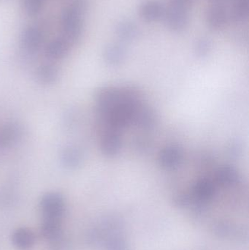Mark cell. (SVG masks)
I'll use <instances>...</instances> for the list:
<instances>
[{
  "mask_svg": "<svg viewBox=\"0 0 249 250\" xmlns=\"http://www.w3.org/2000/svg\"><path fill=\"white\" fill-rule=\"evenodd\" d=\"M86 10L85 0H73L63 12L61 25L64 39L70 44L77 42L83 31V16Z\"/></svg>",
  "mask_w": 249,
  "mask_h": 250,
  "instance_id": "cell-1",
  "label": "cell"
},
{
  "mask_svg": "<svg viewBox=\"0 0 249 250\" xmlns=\"http://www.w3.org/2000/svg\"><path fill=\"white\" fill-rule=\"evenodd\" d=\"M162 20L168 30L174 33H181L190 25L188 10L169 5L165 9Z\"/></svg>",
  "mask_w": 249,
  "mask_h": 250,
  "instance_id": "cell-2",
  "label": "cell"
},
{
  "mask_svg": "<svg viewBox=\"0 0 249 250\" xmlns=\"http://www.w3.org/2000/svg\"><path fill=\"white\" fill-rule=\"evenodd\" d=\"M40 206L45 218L61 219L65 208L64 198L57 192H50L44 195Z\"/></svg>",
  "mask_w": 249,
  "mask_h": 250,
  "instance_id": "cell-3",
  "label": "cell"
},
{
  "mask_svg": "<svg viewBox=\"0 0 249 250\" xmlns=\"http://www.w3.org/2000/svg\"><path fill=\"white\" fill-rule=\"evenodd\" d=\"M230 23L228 7L211 5L206 13V23L208 28L213 32L222 30Z\"/></svg>",
  "mask_w": 249,
  "mask_h": 250,
  "instance_id": "cell-4",
  "label": "cell"
},
{
  "mask_svg": "<svg viewBox=\"0 0 249 250\" xmlns=\"http://www.w3.org/2000/svg\"><path fill=\"white\" fill-rule=\"evenodd\" d=\"M165 9L163 3L159 0H145L139 6V16L145 21L153 23L162 19Z\"/></svg>",
  "mask_w": 249,
  "mask_h": 250,
  "instance_id": "cell-5",
  "label": "cell"
},
{
  "mask_svg": "<svg viewBox=\"0 0 249 250\" xmlns=\"http://www.w3.org/2000/svg\"><path fill=\"white\" fill-rule=\"evenodd\" d=\"M229 5L230 22L238 26L245 24L248 22L249 0H230Z\"/></svg>",
  "mask_w": 249,
  "mask_h": 250,
  "instance_id": "cell-6",
  "label": "cell"
},
{
  "mask_svg": "<svg viewBox=\"0 0 249 250\" xmlns=\"http://www.w3.org/2000/svg\"><path fill=\"white\" fill-rule=\"evenodd\" d=\"M115 33L121 42H130L137 39L140 34V29L134 21L123 19L115 24Z\"/></svg>",
  "mask_w": 249,
  "mask_h": 250,
  "instance_id": "cell-7",
  "label": "cell"
},
{
  "mask_svg": "<svg viewBox=\"0 0 249 250\" xmlns=\"http://www.w3.org/2000/svg\"><path fill=\"white\" fill-rule=\"evenodd\" d=\"M43 32L36 26H29L23 31L21 36L23 46L28 52L34 53L39 49L43 42Z\"/></svg>",
  "mask_w": 249,
  "mask_h": 250,
  "instance_id": "cell-8",
  "label": "cell"
},
{
  "mask_svg": "<svg viewBox=\"0 0 249 250\" xmlns=\"http://www.w3.org/2000/svg\"><path fill=\"white\" fill-rule=\"evenodd\" d=\"M83 154L77 147L67 146L63 149L61 154V161L63 166L67 169L77 168L81 165Z\"/></svg>",
  "mask_w": 249,
  "mask_h": 250,
  "instance_id": "cell-9",
  "label": "cell"
},
{
  "mask_svg": "<svg viewBox=\"0 0 249 250\" xmlns=\"http://www.w3.org/2000/svg\"><path fill=\"white\" fill-rule=\"evenodd\" d=\"M70 45V42L64 38H57L48 44L45 54L51 60H61L68 54Z\"/></svg>",
  "mask_w": 249,
  "mask_h": 250,
  "instance_id": "cell-10",
  "label": "cell"
},
{
  "mask_svg": "<svg viewBox=\"0 0 249 250\" xmlns=\"http://www.w3.org/2000/svg\"><path fill=\"white\" fill-rule=\"evenodd\" d=\"M127 54L125 46L121 42L108 44L104 50V58L110 64L116 65L124 61Z\"/></svg>",
  "mask_w": 249,
  "mask_h": 250,
  "instance_id": "cell-11",
  "label": "cell"
},
{
  "mask_svg": "<svg viewBox=\"0 0 249 250\" xmlns=\"http://www.w3.org/2000/svg\"><path fill=\"white\" fill-rule=\"evenodd\" d=\"M20 135V129L13 123L3 125L0 127V148L11 146Z\"/></svg>",
  "mask_w": 249,
  "mask_h": 250,
  "instance_id": "cell-12",
  "label": "cell"
},
{
  "mask_svg": "<svg viewBox=\"0 0 249 250\" xmlns=\"http://www.w3.org/2000/svg\"><path fill=\"white\" fill-rule=\"evenodd\" d=\"M13 243L20 250H27L35 243V236L29 229H19L13 233Z\"/></svg>",
  "mask_w": 249,
  "mask_h": 250,
  "instance_id": "cell-13",
  "label": "cell"
},
{
  "mask_svg": "<svg viewBox=\"0 0 249 250\" xmlns=\"http://www.w3.org/2000/svg\"><path fill=\"white\" fill-rule=\"evenodd\" d=\"M36 77L38 80L43 84H52L58 79V69L53 64H42L37 70Z\"/></svg>",
  "mask_w": 249,
  "mask_h": 250,
  "instance_id": "cell-14",
  "label": "cell"
},
{
  "mask_svg": "<svg viewBox=\"0 0 249 250\" xmlns=\"http://www.w3.org/2000/svg\"><path fill=\"white\" fill-rule=\"evenodd\" d=\"M42 231L47 239H57L61 233V219L45 218L42 223Z\"/></svg>",
  "mask_w": 249,
  "mask_h": 250,
  "instance_id": "cell-15",
  "label": "cell"
},
{
  "mask_svg": "<svg viewBox=\"0 0 249 250\" xmlns=\"http://www.w3.org/2000/svg\"><path fill=\"white\" fill-rule=\"evenodd\" d=\"M212 41L210 38L202 36L196 41L194 44V52L200 57H206L212 49Z\"/></svg>",
  "mask_w": 249,
  "mask_h": 250,
  "instance_id": "cell-16",
  "label": "cell"
},
{
  "mask_svg": "<svg viewBox=\"0 0 249 250\" xmlns=\"http://www.w3.org/2000/svg\"><path fill=\"white\" fill-rule=\"evenodd\" d=\"M23 7L29 16H35L40 12L43 0H23Z\"/></svg>",
  "mask_w": 249,
  "mask_h": 250,
  "instance_id": "cell-17",
  "label": "cell"
},
{
  "mask_svg": "<svg viewBox=\"0 0 249 250\" xmlns=\"http://www.w3.org/2000/svg\"><path fill=\"white\" fill-rule=\"evenodd\" d=\"M170 5L189 10L194 3V0H169Z\"/></svg>",
  "mask_w": 249,
  "mask_h": 250,
  "instance_id": "cell-18",
  "label": "cell"
},
{
  "mask_svg": "<svg viewBox=\"0 0 249 250\" xmlns=\"http://www.w3.org/2000/svg\"><path fill=\"white\" fill-rule=\"evenodd\" d=\"M248 31L247 30H238L234 33V41L238 42H244L248 41Z\"/></svg>",
  "mask_w": 249,
  "mask_h": 250,
  "instance_id": "cell-19",
  "label": "cell"
},
{
  "mask_svg": "<svg viewBox=\"0 0 249 250\" xmlns=\"http://www.w3.org/2000/svg\"><path fill=\"white\" fill-rule=\"evenodd\" d=\"M211 5H221L228 7L230 0H209Z\"/></svg>",
  "mask_w": 249,
  "mask_h": 250,
  "instance_id": "cell-20",
  "label": "cell"
},
{
  "mask_svg": "<svg viewBox=\"0 0 249 250\" xmlns=\"http://www.w3.org/2000/svg\"><path fill=\"white\" fill-rule=\"evenodd\" d=\"M0 1H2V0H0Z\"/></svg>",
  "mask_w": 249,
  "mask_h": 250,
  "instance_id": "cell-21",
  "label": "cell"
}]
</instances>
